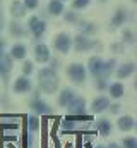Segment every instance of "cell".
Instances as JSON below:
<instances>
[{
    "label": "cell",
    "instance_id": "1",
    "mask_svg": "<svg viewBox=\"0 0 137 148\" xmlns=\"http://www.w3.org/2000/svg\"><path fill=\"white\" fill-rule=\"evenodd\" d=\"M38 77H39V90L46 95H52L58 90L60 86V79L57 76V69L53 67H41L39 73H38Z\"/></svg>",
    "mask_w": 137,
    "mask_h": 148
},
{
    "label": "cell",
    "instance_id": "2",
    "mask_svg": "<svg viewBox=\"0 0 137 148\" xmlns=\"http://www.w3.org/2000/svg\"><path fill=\"white\" fill-rule=\"evenodd\" d=\"M65 73H67L68 79H70L74 84H84V83H86L87 71H86V66L81 64V62H72V64H68V67H67Z\"/></svg>",
    "mask_w": 137,
    "mask_h": 148
},
{
    "label": "cell",
    "instance_id": "3",
    "mask_svg": "<svg viewBox=\"0 0 137 148\" xmlns=\"http://www.w3.org/2000/svg\"><path fill=\"white\" fill-rule=\"evenodd\" d=\"M52 47L57 50V52H60V53H64V55H67L68 52L72 50V36L68 35V33H58V35H55L53 36V41H52Z\"/></svg>",
    "mask_w": 137,
    "mask_h": 148
},
{
    "label": "cell",
    "instance_id": "4",
    "mask_svg": "<svg viewBox=\"0 0 137 148\" xmlns=\"http://www.w3.org/2000/svg\"><path fill=\"white\" fill-rule=\"evenodd\" d=\"M28 31L36 40H39V38L46 33V23H45V19H41L39 16H31L28 19Z\"/></svg>",
    "mask_w": 137,
    "mask_h": 148
},
{
    "label": "cell",
    "instance_id": "5",
    "mask_svg": "<svg viewBox=\"0 0 137 148\" xmlns=\"http://www.w3.org/2000/svg\"><path fill=\"white\" fill-rule=\"evenodd\" d=\"M94 45H96V41L91 40L87 35H84V33H79L75 38H72V48H74L75 52H86V50H91Z\"/></svg>",
    "mask_w": 137,
    "mask_h": 148
},
{
    "label": "cell",
    "instance_id": "6",
    "mask_svg": "<svg viewBox=\"0 0 137 148\" xmlns=\"http://www.w3.org/2000/svg\"><path fill=\"white\" fill-rule=\"evenodd\" d=\"M31 90H33V83H31L29 76L21 74L19 77H16V81H14V84H12V91H14V93L22 95V93H29Z\"/></svg>",
    "mask_w": 137,
    "mask_h": 148
},
{
    "label": "cell",
    "instance_id": "7",
    "mask_svg": "<svg viewBox=\"0 0 137 148\" xmlns=\"http://www.w3.org/2000/svg\"><path fill=\"white\" fill-rule=\"evenodd\" d=\"M34 59H36V62H39V64H48V60L52 59L50 47L45 45V43H36V45H34Z\"/></svg>",
    "mask_w": 137,
    "mask_h": 148
},
{
    "label": "cell",
    "instance_id": "8",
    "mask_svg": "<svg viewBox=\"0 0 137 148\" xmlns=\"http://www.w3.org/2000/svg\"><path fill=\"white\" fill-rule=\"evenodd\" d=\"M113 73L117 76V79H127V77H130L136 73V64L134 62H123V64L117 66Z\"/></svg>",
    "mask_w": 137,
    "mask_h": 148
},
{
    "label": "cell",
    "instance_id": "9",
    "mask_svg": "<svg viewBox=\"0 0 137 148\" xmlns=\"http://www.w3.org/2000/svg\"><path fill=\"white\" fill-rule=\"evenodd\" d=\"M33 112L36 115H52V107L45 102V100H41L39 97H36L31 100V105H29Z\"/></svg>",
    "mask_w": 137,
    "mask_h": 148
},
{
    "label": "cell",
    "instance_id": "10",
    "mask_svg": "<svg viewBox=\"0 0 137 148\" xmlns=\"http://www.w3.org/2000/svg\"><path fill=\"white\" fill-rule=\"evenodd\" d=\"M101 69H103V59L101 57H89L87 60V66H86V71L87 74H91L93 77H98L101 76Z\"/></svg>",
    "mask_w": 137,
    "mask_h": 148
},
{
    "label": "cell",
    "instance_id": "11",
    "mask_svg": "<svg viewBox=\"0 0 137 148\" xmlns=\"http://www.w3.org/2000/svg\"><path fill=\"white\" fill-rule=\"evenodd\" d=\"M117 127L122 131V133H129L136 127V119L132 115H120L117 119Z\"/></svg>",
    "mask_w": 137,
    "mask_h": 148
},
{
    "label": "cell",
    "instance_id": "12",
    "mask_svg": "<svg viewBox=\"0 0 137 148\" xmlns=\"http://www.w3.org/2000/svg\"><path fill=\"white\" fill-rule=\"evenodd\" d=\"M75 97H77V93H75L72 88H64V90L60 91V95H58V100H57V102H58V105H60V107L67 109L68 105L72 103V100H74Z\"/></svg>",
    "mask_w": 137,
    "mask_h": 148
},
{
    "label": "cell",
    "instance_id": "13",
    "mask_svg": "<svg viewBox=\"0 0 137 148\" xmlns=\"http://www.w3.org/2000/svg\"><path fill=\"white\" fill-rule=\"evenodd\" d=\"M110 103H111V102H110L108 97H104V95L96 97V98L91 102V110H93V114H101V112H104L106 109H108Z\"/></svg>",
    "mask_w": 137,
    "mask_h": 148
},
{
    "label": "cell",
    "instance_id": "14",
    "mask_svg": "<svg viewBox=\"0 0 137 148\" xmlns=\"http://www.w3.org/2000/svg\"><path fill=\"white\" fill-rule=\"evenodd\" d=\"M68 114H74V115H81V114H86V100L82 97H75L72 100V103L67 107Z\"/></svg>",
    "mask_w": 137,
    "mask_h": 148
},
{
    "label": "cell",
    "instance_id": "15",
    "mask_svg": "<svg viewBox=\"0 0 137 148\" xmlns=\"http://www.w3.org/2000/svg\"><path fill=\"white\" fill-rule=\"evenodd\" d=\"M10 59L12 60H24L26 59V55H28V48H26V45H22V43H14L12 47H10Z\"/></svg>",
    "mask_w": 137,
    "mask_h": 148
},
{
    "label": "cell",
    "instance_id": "16",
    "mask_svg": "<svg viewBox=\"0 0 137 148\" xmlns=\"http://www.w3.org/2000/svg\"><path fill=\"white\" fill-rule=\"evenodd\" d=\"M127 21V10L123 9V7H118L117 10H115V14H113V17H111V26H110V29H115V28H118V26H123V23Z\"/></svg>",
    "mask_w": 137,
    "mask_h": 148
},
{
    "label": "cell",
    "instance_id": "17",
    "mask_svg": "<svg viewBox=\"0 0 137 148\" xmlns=\"http://www.w3.org/2000/svg\"><path fill=\"white\" fill-rule=\"evenodd\" d=\"M111 131H113V124L110 122V119L101 117L96 121V133H100L101 136H110Z\"/></svg>",
    "mask_w": 137,
    "mask_h": 148
},
{
    "label": "cell",
    "instance_id": "18",
    "mask_svg": "<svg viewBox=\"0 0 137 148\" xmlns=\"http://www.w3.org/2000/svg\"><path fill=\"white\" fill-rule=\"evenodd\" d=\"M106 88H108V93H110V97H111V98H115V100H120V98L125 95V86H123L120 81H115V83L108 84Z\"/></svg>",
    "mask_w": 137,
    "mask_h": 148
},
{
    "label": "cell",
    "instance_id": "19",
    "mask_svg": "<svg viewBox=\"0 0 137 148\" xmlns=\"http://www.w3.org/2000/svg\"><path fill=\"white\" fill-rule=\"evenodd\" d=\"M12 69V59L9 53L0 50V76H7Z\"/></svg>",
    "mask_w": 137,
    "mask_h": 148
},
{
    "label": "cell",
    "instance_id": "20",
    "mask_svg": "<svg viewBox=\"0 0 137 148\" xmlns=\"http://www.w3.org/2000/svg\"><path fill=\"white\" fill-rule=\"evenodd\" d=\"M64 10H65V5H64L62 0H50L48 2V14L50 16L58 17V16L64 14Z\"/></svg>",
    "mask_w": 137,
    "mask_h": 148
},
{
    "label": "cell",
    "instance_id": "21",
    "mask_svg": "<svg viewBox=\"0 0 137 148\" xmlns=\"http://www.w3.org/2000/svg\"><path fill=\"white\" fill-rule=\"evenodd\" d=\"M26 12H28V10H26V7L22 5L21 0H14V2L10 3V14H12L14 19H21V17H24Z\"/></svg>",
    "mask_w": 137,
    "mask_h": 148
},
{
    "label": "cell",
    "instance_id": "22",
    "mask_svg": "<svg viewBox=\"0 0 137 148\" xmlns=\"http://www.w3.org/2000/svg\"><path fill=\"white\" fill-rule=\"evenodd\" d=\"M115 67H117V60H115V59H108V60H103L101 76H98V77H104V79H108V76H111V74H113ZM94 79H96V77H94Z\"/></svg>",
    "mask_w": 137,
    "mask_h": 148
},
{
    "label": "cell",
    "instance_id": "23",
    "mask_svg": "<svg viewBox=\"0 0 137 148\" xmlns=\"http://www.w3.org/2000/svg\"><path fill=\"white\" fill-rule=\"evenodd\" d=\"M26 119H28V133H29V134L38 133V129H39V119H38V115H36V114H31V115H28Z\"/></svg>",
    "mask_w": 137,
    "mask_h": 148
},
{
    "label": "cell",
    "instance_id": "24",
    "mask_svg": "<svg viewBox=\"0 0 137 148\" xmlns=\"http://www.w3.org/2000/svg\"><path fill=\"white\" fill-rule=\"evenodd\" d=\"M9 31H10L12 36H17V38H21V36L26 35V29H24L22 24H19L17 21H12V23L9 24Z\"/></svg>",
    "mask_w": 137,
    "mask_h": 148
},
{
    "label": "cell",
    "instance_id": "25",
    "mask_svg": "<svg viewBox=\"0 0 137 148\" xmlns=\"http://www.w3.org/2000/svg\"><path fill=\"white\" fill-rule=\"evenodd\" d=\"M79 29H81V33H84V35H91V33H96V24H93V23H87V21H79Z\"/></svg>",
    "mask_w": 137,
    "mask_h": 148
},
{
    "label": "cell",
    "instance_id": "26",
    "mask_svg": "<svg viewBox=\"0 0 137 148\" xmlns=\"http://www.w3.org/2000/svg\"><path fill=\"white\" fill-rule=\"evenodd\" d=\"M122 43H127V45H134V43H136V35H134L132 29L125 28V29L122 31Z\"/></svg>",
    "mask_w": 137,
    "mask_h": 148
},
{
    "label": "cell",
    "instance_id": "27",
    "mask_svg": "<svg viewBox=\"0 0 137 148\" xmlns=\"http://www.w3.org/2000/svg\"><path fill=\"white\" fill-rule=\"evenodd\" d=\"M120 147L122 148H137V138L134 136H127L120 141Z\"/></svg>",
    "mask_w": 137,
    "mask_h": 148
},
{
    "label": "cell",
    "instance_id": "28",
    "mask_svg": "<svg viewBox=\"0 0 137 148\" xmlns=\"http://www.w3.org/2000/svg\"><path fill=\"white\" fill-rule=\"evenodd\" d=\"M89 3L91 0H72V10H84Z\"/></svg>",
    "mask_w": 137,
    "mask_h": 148
},
{
    "label": "cell",
    "instance_id": "29",
    "mask_svg": "<svg viewBox=\"0 0 137 148\" xmlns=\"http://www.w3.org/2000/svg\"><path fill=\"white\" fill-rule=\"evenodd\" d=\"M62 16H64V19H65L67 23H79V14L74 12V10H67V12L64 10Z\"/></svg>",
    "mask_w": 137,
    "mask_h": 148
},
{
    "label": "cell",
    "instance_id": "30",
    "mask_svg": "<svg viewBox=\"0 0 137 148\" xmlns=\"http://www.w3.org/2000/svg\"><path fill=\"white\" fill-rule=\"evenodd\" d=\"M34 73V66L31 60H26L24 59V64H22V74L24 76H31V74Z\"/></svg>",
    "mask_w": 137,
    "mask_h": 148
},
{
    "label": "cell",
    "instance_id": "31",
    "mask_svg": "<svg viewBox=\"0 0 137 148\" xmlns=\"http://www.w3.org/2000/svg\"><path fill=\"white\" fill-rule=\"evenodd\" d=\"M22 5L26 7V10H36L39 7V0H22Z\"/></svg>",
    "mask_w": 137,
    "mask_h": 148
},
{
    "label": "cell",
    "instance_id": "32",
    "mask_svg": "<svg viewBox=\"0 0 137 148\" xmlns=\"http://www.w3.org/2000/svg\"><path fill=\"white\" fill-rule=\"evenodd\" d=\"M111 50H113L115 53H123L125 47H123V43H115V45H111Z\"/></svg>",
    "mask_w": 137,
    "mask_h": 148
},
{
    "label": "cell",
    "instance_id": "33",
    "mask_svg": "<svg viewBox=\"0 0 137 148\" xmlns=\"http://www.w3.org/2000/svg\"><path fill=\"white\" fill-rule=\"evenodd\" d=\"M120 109H122V107H120V103H110V105H108V110L111 112V114H118Z\"/></svg>",
    "mask_w": 137,
    "mask_h": 148
},
{
    "label": "cell",
    "instance_id": "34",
    "mask_svg": "<svg viewBox=\"0 0 137 148\" xmlns=\"http://www.w3.org/2000/svg\"><path fill=\"white\" fill-rule=\"evenodd\" d=\"M106 148H122V147H120V143H110Z\"/></svg>",
    "mask_w": 137,
    "mask_h": 148
},
{
    "label": "cell",
    "instance_id": "35",
    "mask_svg": "<svg viewBox=\"0 0 137 148\" xmlns=\"http://www.w3.org/2000/svg\"><path fill=\"white\" fill-rule=\"evenodd\" d=\"M3 24H5V21H3V16L0 14V31L3 29Z\"/></svg>",
    "mask_w": 137,
    "mask_h": 148
},
{
    "label": "cell",
    "instance_id": "36",
    "mask_svg": "<svg viewBox=\"0 0 137 148\" xmlns=\"http://www.w3.org/2000/svg\"><path fill=\"white\" fill-rule=\"evenodd\" d=\"M3 47H5V43H3V40L0 38V50H3Z\"/></svg>",
    "mask_w": 137,
    "mask_h": 148
},
{
    "label": "cell",
    "instance_id": "37",
    "mask_svg": "<svg viewBox=\"0 0 137 148\" xmlns=\"http://www.w3.org/2000/svg\"><path fill=\"white\" fill-rule=\"evenodd\" d=\"M94 148H106V147H103V145H98V147H94Z\"/></svg>",
    "mask_w": 137,
    "mask_h": 148
},
{
    "label": "cell",
    "instance_id": "38",
    "mask_svg": "<svg viewBox=\"0 0 137 148\" xmlns=\"http://www.w3.org/2000/svg\"><path fill=\"white\" fill-rule=\"evenodd\" d=\"M62 2H67V0H62Z\"/></svg>",
    "mask_w": 137,
    "mask_h": 148
}]
</instances>
